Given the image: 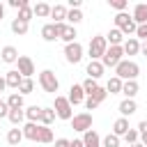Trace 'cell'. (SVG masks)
I'll return each instance as SVG.
<instances>
[{
  "label": "cell",
  "mask_w": 147,
  "mask_h": 147,
  "mask_svg": "<svg viewBox=\"0 0 147 147\" xmlns=\"http://www.w3.org/2000/svg\"><path fill=\"white\" fill-rule=\"evenodd\" d=\"M37 142H53V129H48V126H41L39 124V140Z\"/></svg>",
  "instance_id": "f546056e"
},
{
  "label": "cell",
  "mask_w": 147,
  "mask_h": 147,
  "mask_svg": "<svg viewBox=\"0 0 147 147\" xmlns=\"http://www.w3.org/2000/svg\"><path fill=\"white\" fill-rule=\"evenodd\" d=\"M9 108H23V96L18 94V92H11L9 96H7V101H5Z\"/></svg>",
  "instance_id": "f1b7e54d"
},
{
  "label": "cell",
  "mask_w": 147,
  "mask_h": 147,
  "mask_svg": "<svg viewBox=\"0 0 147 147\" xmlns=\"http://www.w3.org/2000/svg\"><path fill=\"white\" fill-rule=\"evenodd\" d=\"M32 14L37 18H46V16H51V5L48 2H37V5H32Z\"/></svg>",
  "instance_id": "44dd1931"
},
{
  "label": "cell",
  "mask_w": 147,
  "mask_h": 147,
  "mask_svg": "<svg viewBox=\"0 0 147 147\" xmlns=\"http://www.w3.org/2000/svg\"><path fill=\"white\" fill-rule=\"evenodd\" d=\"M122 55H124V51H122V46H108V51L103 53V57L99 60L101 64H103V69L106 67H117L119 62H122Z\"/></svg>",
  "instance_id": "5b68a950"
},
{
  "label": "cell",
  "mask_w": 147,
  "mask_h": 147,
  "mask_svg": "<svg viewBox=\"0 0 147 147\" xmlns=\"http://www.w3.org/2000/svg\"><path fill=\"white\" fill-rule=\"evenodd\" d=\"M129 147H145V145H140V142H133V145H129Z\"/></svg>",
  "instance_id": "11a10c76"
},
{
  "label": "cell",
  "mask_w": 147,
  "mask_h": 147,
  "mask_svg": "<svg viewBox=\"0 0 147 147\" xmlns=\"http://www.w3.org/2000/svg\"><path fill=\"white\" fill-rule=\"evenodd\" d=\"M101 147H119V138L115 133H108L103 140H101Z\"/></svg>",
  "instance_id": "74e56055"
},
{
  "label": "cell",
  "mask_w": 147,
  "mask_h": 147,
  "mask_svg": "<svg viewBox=\"0 0 147 147\" xmlns=\"http://www.w3.org/2000/svg\"><path fill=\"white\" fill-rule=\"evenodd\" d=\"M55 147H69V140L67 138H57L55 140Z\"/></svg>",
  "instance_id": "bcb514c9"
},
{
  "label": "cell",
  "mask_w": 147,
  "mask_h": 147,
  "mask_svg": "<svg viewBox=\"0 0 147 147\" xmlns=\"http://www.w3.org/2000/svg\"><path fill=\"white\" fill-rule=\"evenodd\" d=\"M25 5H30L28 0H9V7H14V9H23Z\"/></svg>",
  "instance_id": "7bdbcfd3"
},
{
  "label": "cell",
  "mask_w": 147,
  "mask_h": 147,
  "mask_svg": "<svg viewBox=\"0 0 147 147\" xmlns=\"http://www.w3.org/2000/svg\"><path fill=\"white\" fill-rule=\"evenodd\" d=\"M28 25H30V23H23V21L14 18V21H11V32H14V34H25V32H28Z\"/></svg>",
  "instance_id": "e575fe53"
},
{
  "label": "cell",
  "mask_w": 147,
  "mask_h": 147,
  "mask_svg": "<svg viewBox=\"0 0 147 147\" xmlns=\"http://www.w3.org/2000/svg\"><path fill=\"white\" fill-rule=\"evenodd\" d=\"M122 51H124V55H138V53H140V41H138L136 37H129V39L122 44Z\"/></svg>",
  "instance_id": "2e32d148"
},
{
  "label": "cell",
  "mask_w": 147,
  "mask_h": 147,
  "mask_svg": "<svg viewBox=\"0 0 147 147\" xmlns=\"http://www.w3.org/2000/svg\"><path fill=\"white\" fill-rule=\"evenodd\" d=\"M140 74V67L133 62V60H122L117 67H115V76L119 80H136Z\"/></svg>",
  "instance_id": "6da1fadb"
},
{
  "label": "cell",
  "mask_w": 147,
  "mask_h": 147,
  "mask_svg": "<svg viewBox=\"0 0 147 147\" xmlns=\"http://www.w3.org/2000/svg\"><path fill=\"white\" fill-rule=\"evenodd\" d=\"M67 11H69V9H67L64 5H53V7H51V16L55 18V23H64Z\"/></svg>",
  "instance_id": "7402d4cb"
},
{
  "label": "cell",
  "mask_w": 147,
  "mask_h": 147,
  "mask_svg": "<svg viewBox=\"0 0 147 147\" xmlns=\"http://www.w3.org/2000/svg\"><path fill=\"white\" fill-rule=\"evenodd\" d=\"M34 90V83H32V78H23L21 80V85H18V94L23 96V94H30Z\"/></svg>",
  "instance_id": "d590c367"
},
{
  "label": "cell",
  "mask_w": 147,
  "mask_h": 147,
  "mask_svg": "<svg viewBox=\"0 0 147 147\" xmlns=\"http://www.w3.org/2000/svg\"><path fill=\"white\" fill-rule=\"evenodd\" d=\"M41 37H44L46 41H55V39H57V32H55V23H46V25L41 28Z\"/></svg>",
  "instance_id": "4316f807"
},
{
  "label": "cell",
  "mask_w": 147,
  "mask_h": 147,
  "mask_svg": "<svg viewBox=\"0 0 147 147\" xmlns=\"http://www.w3.org/2000/svg\"><path fill=\"white\" fill-rule=\"evenodd\" d=\"M140 53H142V55H147V41H142V44H140Z\"/></svg>",
  "instance_id": "f5cc1de1"
},
{
  "label": "cell",
  "mask_w": 147,
  "mask_h": 147,
  "mask_svg": "<svg viewBox=\"0 0 147 147\" xmlns=\"http://www.w3.org/2000/svg\"><path fill=\"white\" fill-rule=\"evenodd\" d=\"M67 21H69L71 25H78V23L83 21V11H80V9H69V11H67Z\"/></svg>",
  "instance_id": "836d02e7"
},
{
  "label": "cell",
  "mask_w": 147,
  "mask_h": 147,
  "mask_svg": "<svg viewBox=\"0 0 147 147\" xmlns=\"http://www.w3.org/2000/svg\"><path fill=\"white\" fill-rule=\"evenodd\" d=\"M140 145H145V147H147V131H145V133H140Z\"/></svg>",
  "instance_id": "f907efd6"
},
{
  "label": "cell",
  "mask_w": 147,
  "mask_h": 147,
  "mask_svg": "<svg viewBox=\"0 0 147 147\" xmlns=\"http://www.w3.org/2000/svg\"><path fill=\"white\" fill-rule=\"evenodd\" d=\"M69 147H85V145H83V138H76V140H69Z\"/></svg>",
  "instance_id": "7dc6e473"
},
{
  "label": "cell",
  "mask_w": 147,
  "mask_h": 147,
  "mask_svg": "<svg viewBox=\"0 0 147 147\" xmlns=\"http://www.w3.org/2000/svg\"><path fill=\"white\" fill-rule=\"evenodd\" d=\"M85 71H87V78L96 80V78H101V76H103V71H106V69H103V64H101L99 60H90V64H87V69H85Z\"/></svg>",
  "instance_id": "7c38bea8"
},
{
  "label": "cell",
  "mask_w": 147,
  "mask_h": 147,
  "mask_svg": "<svg viewBox=\"0 0 147 147\" xmlns=\"http://www.w3.org/2000/svg\"><path fill=\"white\" fill-rule=\"evenodd\" d=\"M53 110H55V117H60V119H69L71 122V117H74V106L69 103L67 96H55Z\"/></svg>",
  "instance_id": "8992f818"
},
{
  "label": "cell",
  "mask_w": 147,
  "mask_h": 147,
  "mask_svg": "<svg viewBox=\"0 0 147 147\" xmlns=\"http://www.w3.org/2000/svg\"><path fill=\"white\" fill-rule=\"evenodd\" d=\"M115 28L124 34V37H131V34H136V23H133V18L126 14V11H119L117 16H115Z\"/></svg>",
  "instance_id": "7a4b0ae2"
},
{
  "label": "cell",
  "mask_w": 147,
  "mask_h": 147,
  "mask_svg": "<svg viewBox=\"0 0 147 147\" xmlns=\"http://www.w3.org/2000/svg\"><path fill=\"white\" fill-rule=\"evenodd\" d=\"M69 7L71 9H80V0H69Z\"/></svg>",
  "instance_id": "681fc988"
},
{
  "label": "cell",
  "mask_w": 147,
  "mask_h": 147,
  "mask_svg": "<svg viewBox=\"0 0 147 147\" xmlns=\"http://www.w3.org/2000/svg\"><path fill=\"white\" fill-rule=\"evenodd\" d=\"M122 94H124L126 99H133V96L138 94V83H136V80H124V83H122Z\"/></svg>",
  "instance_id": "cb8c5ba5"
},
{
  "label": "cell",
  "mask_w": 147,
  "mask_h": 147,
  "mask_svg": "<svg viewBox=\"0 0 147 147\" xmlns=\"http://www.w3.org/2000/svg\"><path fill=\"white\" fill-rule=\"evenodd\" d=\"M55 32H57V39H62L64 44H74L76 41V28L74 25H67V23H55Z\"/></svg>",
  "instance_id": "ba28073f"
},
{
  "label": "cell",
  "mask_w": 147,
  "mask_h": 147,
  "mask_svg": "<svg viewBox=\"0 0 147 147\" xmlns=\"http://www.w3.org/2000/svg\"><path fill=\"white\" fill-rule=\"evenodd\" d=\"M2 18H5V5L0 2V21H2Z\"/></svg>",
  "instance_id": "db71d44e"
},
{
  "label": "cell",
  "mask_w": 147,
  "mask_h": 147,
  "mask_svg": "<svg viewBox=\"0 0 147 147\" xmlns=\"http://www.w3.org/2000/svg\"><path fill=\"white\" fill-rule=\"evenodd\" d=\"M136 39H138V41H140V39L147 41V23H142V25L136 28Z\"/></svg>",
  "instance_id": "b9f144b4"
},
{
  "label": "cell",
  "mask_w": 147,
  "mask_h": 147,
  "mask_svg": "<svg viewBox=\"0 0 147 147\" xmlns=\"http://www.w3.org/2000/svg\"><path fill=\"white\" fill-rule=\"evenodd\" d=\"M39 85H41V90L48 92V94H55V92L60 90V80H57V76H55L51 69H44V71L39 74Z\"/></svg>",
  "instance_id": "277c9868"
},
{
  "label": "cell",
  "mask_w": 147,
  "mask_h": 147,
  "mask_svg": "<svg viewBox=\"0 0 147 147\" xmlns=\"http://www.w3.org/2000/svg\"><path fill=\"white\" fill-rule=\"evenodd\" d=\"M21 140H23V131H21L18 126H16V129H9V133H7V142H9V145H18Z\"/></svg>",
  "instance_id": "4dcf8cb0"
},
{
  "label": "cell",
  "mask_w": 147,
  "mask_h": 147,
  "mask_svg": "<svg viewBox=\"0 0 147 147\" xmlns=\"http://www.w3.org/2000/svg\"><path fill=\"white\" fill-rule=\"evenodd\" d=\"M147 131V119H142L140 124H138V133H145Z\"/></svg>",
  "instance_id": "c3c4849f"
},
{
  "label": "cell",
  "mask_w": 147,
  "mask_h": 147,
  "mask_svg": "<svg viewBox=\"0 0 147 147\" xmlns=\"http://www.w3.org/2000/svg\"><path fill=\"white\" fill-rule=\"evenodd\" d=\"M83 145L85 147H101V136L94 129H90V131L83 133Z\"/></svg>",
  "instance_id": "9a60e30c"
},
{
  "label": "cell",
  "mask_w": 147,
  "mask_h": 147,
  "mask_svg": "<svg viewBox=\"0 0 147 147\" xmlns=\"http://www.w3.org/2000/svg\"><path fill=\"white\" fill-rule=\"evenodd\" d=\"M55 122V110L53 108H41V113H39V124L41 126H51Z\"/></svg>",
  "instance_id": "d6986e66"
},
{
  "label": "cell",
  "mask_w": 147,
  "mask_h": 147,
  "mask_svg": "<svg viewBox=\"0 0 147 147\" xmlns=\"http://www.w3.org/2000/svg\"><path fill=\"white\" fill-rule=\"evenodd\" d=\"M106 96H108V92H106V87H96L92 94H90V99H94L96 103H101V101H106Z\"/></svg>",
  "instance_id": "f35d334b"
},
{
  "label": "cell",
  "mask_w": 147,
  "mask_h": 147,
  "mask_svg": "<svg viewBox=\"0 0 147 147\" xmlns=\"http://www.w3.org/2000/svg\"><path fill=\"white\" fill-rule=\"evenodd\" d=\"M138 138H140L138 129H129V131L124 133V140H126V145H133V142H138Z\"/></svg>",
  "instance_id": "ab89813d"
},
{
  "label": "cell",
  "mask_w": 147,
  "mask_h": 147,
  "mask_svg": "<svg viewBox=\"0 0 147 147\" xmlns=\"http://www.w3.org/2000/svg\"><path fill=\"white\" fill-rule=\"evenodd\" d=\"M106 41H108L110 46H122V44H124V34H122L117 28H113V30L106 34Z\"/></svg>",
  "instance_id": "603a6c76"
},
{
  "label": "cell",
  "mask_w": 147,
  "mask_h": 147,
  "mask_svg": "<svg viewBox=\"0 0 147 147\" xmlns=\"http://www.w3.org/2000/svg\"><path fill=\"white\" fill-rule=\"evenodd\" d=\"M106 51H108V41H106V37L96 34V37H92V39H90V46H87L90 60H101Z\"/></svg>",
  "instance_id": "3957f363"
},
{
  "label": "cell",
  "mask_w": 147,
  "mask_h": 147,
  "mask_svg": "<svg viewBox=\"0 0 147 147\" xmlns=\"http://www.w3.org/2000/svg\"><path fill=\"white\" fill-rule=\"evenodd\" d=\"M122 83H124V80H119L117 76H113V78L108 80V85H106V92H110V94H122Z\"/></svg>",
  "instance_id": "83f0119b"
},
{
  "label": "cell",
  "mask_w": 147,
  "mask_h": 147,
  "mask_svg": "<svg viewBox=\"0 0 147 147\" xmlns=\"http://www.w3.org/2000/svg\"><path fill=\"white\" fill-rule=\"evenodd\" d=\"M71 129H74V131H80V133L90 131V129H92V115H90V113H78V115H74V117H71Z\"/></svg>",
  "instance_id": "52a82bcc"
},
{
  "label": "cell",
  "mask_w": 147,
  "mask_h": 147,
  "mask_svg": "<svg viewBox=\"0 0 147 147\" xmlns=\"http://www.w3.org/2000/svg\"><path fill=\"white\" fill-rule=\"evenodd\" d=\"M7 115H9V106L2 101V103H0V119H2V117H7Z\"/></svg>",
  "instance_id": "f6af8a7d"
},
{
  "label": "cell",
  "mask_w": 147,
  "mask_h": 147,
  "mask_svg": "<svg viewBox=\"0 0 147 147\" xmlns=\"http://www.w3.org/2000/svg\"><path fill=\"white\" fill-rule=\"evenodd\" d=\"M5 90H7V83H5V78L0 76V92H5Z\"/></svg>",
  "instance_id": "816d5d0a"
},
{
  "label": "cell",
  "mask_w": 147,
  "mask_h": 147,
  "mask_svg": "<svg viewBox=\"0 0 147 147\" xmlns=\"http://www.w3.org/2000/svg\"><path fill=\"white\" fill-rule=\"evenodd\" d=\"M80 87H83V92L90 96V94L99 87V83H96V80H92V78H87V80H83V83H80Z\"/></svg>",
  "instance_id": "8d00e7d4"
},
{
  "label": "cell",
  "mask_w": 147,
  "mask_h": 147,
  "mask_svg": "<svg viewBox=\"0 0 147 147\" xmlns=\"http://www.w3.org/2000/svg\"><path fill=\"white\" fill-rule=\"evenodd\" d=\"M7 119H9L14 126H18V124L25 119V110H23V108H9V115H7Z\"/></svg>",
  "instance_id": "484cf974"
},
{
  "label": "cell",
  "mask_w": 147,
  "mask_h": 147,
  "mask_svg": "<svg viewBox=\"0 0 147 147\" xmlns=\"http://www.w3.org/2000/svg\"><path fill=\"white\" fill-rule=\"evenodd\" d=\"M34 14H32V5H25L23 9H18V21H23V23H30V18H32Z\"/></svg>",
  "instance_id": "d6a6232c"
},
{
  "label": "cell",
  "mask_w": 147,
  "mask_h": 147,
  "mask_svg": "<svg viewBox=\"0 0 147 147\" xmlns=\"http://www.w3.org/2000/svg\"><path fill=\"white\" fill-rule=\"evenodd\" d=\"M21 131H23V138H28V140H32V142L39 140V124H34V122H25V126H23Z\"/></svg>",
  "instance_id": "5bb4252c"
},
{
  "label": "cell",
  "mask_w": 147,
  "mask_h": 147,
  "mask_svg": "<svg viewBox=\"0 0 147 147\" xmlns=\"http://www.w3.org/2000/svg\"><path fill=\"white\" fill-rule=\"evenodd\" d=\"M136 110H138V106H136L133 99H124V101L119 103V113H122V117H129V115H133Z\"/></svg>",
  "instance_id": "d4e9b609"
},
{
  "label": "cell",
  "mask_w": 147,
  "mask_h": 147,
  "mask_svg": "<svg viewBox=\"0 0 147 147\" xmlns=\"http://www.w3.org/2000/svg\"><path fill=\"white\" fill-rule=\"evenodd\" d=\"M16 64H18V69H16V71H18L23 78H30V76L34 74V62H32L28 55H18Z\"/></svg>",
  "instance_id": "30bf717a"
},
{
  "label": "cell",
  "mask_w": 147,
  "mask_h": 147,
  "mask_svg": "<svg viewBox=\"0 0 147 147\" xmlns=\"http://www.w3.org/2000/svg\"><path fill=\"white\" fill-rule=\"evenodd\" d=\"M129 129H131V126H129V119H126V117H119V119H115V124H113V133H115L117 138H122Z\"/></svg>",
  "instance_id": "ffe728a7"
},
{
  "label": "cell",
  "mask_w": 147,
  "mask_h": 147,
  "mask_svg": "<svg viewBox=\"0 0 147 147\" xmlns=\"http://www.w3.org/2000/svg\"><path fill=\"white\" fill-rule=\"evenodd\" d=\"M83 103H85V108H87V110H94V108H96V106H99V103H96V101H94V99H90V96H87V99H85V101H83Z\"/></svg>",
  "instance_id": "ee69618b"
},
{
  "label": "cell",
  "mask_w": 147,
  "mask_h": 147,
  "mask_svg": "<svg viewBox=\"0 0 147 147\" xmlns=\"http://www.w3.org/2000/svg\"><path fill=\"white\" fill-rule=\"evenodd\" d=\"M0 55H2V62H5V64H14V62L18 60V51H16L14 46H5Z\"/></svg>",
  "instance_id": "ac0fdd59"
},
{
  "label": "cell",
  "mask_w": 147,
  "mask_h": 147,
  "mask_svg": "<svg viewBox=\"0 0 147 147\" xmlns=\"http://www.w3.org/2000/svg\"><path fill=\"white\" fill-rule=\"evenodd\" d=\"M69 103L71 106H80L83 101H85V92H83V87L80 85H71V90H69Z\"/></svg>",
  "instance_id": "4fadbf2b"
},
{
  "label": "cell",
  "mask_w": 147,
  "mask_h": 147,
  "mask_svg": "<svg viewBox=\"0 0 147 147\" xmlns=\"http://www.w3.org/2000/svg\"><path fill=\"white\" fill-rule=\"evenodd\" d=\"M64 57H67L69 64H78V62L83 60V46H80L78 41L67 44V46H64Z\"/></svg>",
  "instance_id": "9c48e42d"
},
{
  "label": "cell",
  "mask_w": 147,
  "mask_h": 147,
  "mask_svg": "<svg viewBox=\"0 0 147 147\" xmlns=\"http://www.w3.org/2000/svg\"><path fill=\"white\" fill-rule=\"evenodd\" d=\"M0 103H2V96H0Z\"/></svg>",
  "instance_id": "9f6ffc18"
},
{
  "label": "cell",
  "mask_w": 147,
  "mask_h": 147,
  "mask_svg": "<svg viewBox=\"0 0 147 147\" xmlns=\"http://www.w3.org/2000/svg\"><path fill=\"white\" fill-rule=\"evenodd\" d=\"M21 80H23V76H21L16 69H11V71H7V74H5V83H7V87H11V90H18Z\"/></svg>",
  "instance_id": "e0dca14e"
},
{
  "label": "cell",
  "mask_w": 147,
  "mask_h": 147,
  "mask_svg": "<svg viewBox=\"0 0 147 147\" xmlns=\"http://www.w3.org/2000/svg\"><path fill=\"white\" fill-rule=\"evenodd\" d=\"M39 113H41V108L39 106H30V108H25V119L28 122H39Z\"/></svg>",
  "instance_id": "1f68e13d"
},
{
  "label": "cell",
  "mask_w": 147,
  "mask_h": 147,
  "mask_svg": "<svg viewBox=\"0 0 147 147\" xmlns=\"http://www.w3.org/2000/svg\"><path fill=\"white\" fill-rule=\"evenodd\" d=\"M131 18H133V23H136V25H142V23H147V2H140V5H136V7H133V14H131Z\"/></svg>",
  "instance_id": "8fae6325"
},
{
  "label": "cell",
  "mask_w": 147,
  "mask_h": 147,
  "mask_svg": "<svg viewBox=\"0 0 147 147\" xmlns=\"http://www.w3.org/2000/svg\"><path fill=\"white\" fill-rule=\"evenodd\" d=\"M108 5H110L113 9H117V14H119V11H124V9H126V5H129V2H126V0H108Z\"/></svg>",
  "instance_id": "60d3db41"
}]
</instances>
